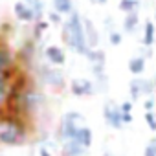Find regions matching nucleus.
I'll list each match as a JSON object with an SVG mask.
<instances>
[{
    "mask_svg": "<svg viewBox=\"0 0 156 156\" xmlns=\"http://www.w3.org/2000/svg\"><path fill=\"white\" fill-rule=\"evenodd\" d=\"M30 134L31 129L28 125V119L9 110H0V145L8 147L24 145L30 140Z\"/></svg>",
    "mask_w": 156,
    "mask_h": 156,
    "instance_id": "nucleus-1",
    "label": "nucleus"
},
{
    "mask_svg": "<svg viewBox=\"0 0 156 156\" xmlns=\"http://www.w3.org/2000/svg\"><path fill=\"white\" fill-rule=\"evenodd\" d=\"M61 28H62V30H61V39H62V42H64L72 51H75L77 55L87 57L92 48H90V44H88V41H87L83 17L73 9V11L68 15V19L62 22Z\"/></svg>",
    "mask_w": 156,
    "mask_h": 156,
    "instance_id": "nucleus-2",
    "label": "nucleus"
},
{
    "mask_svg": "<svg viewBox=\"0 0 156 156\" xmlns=\"http://www.w3.org/2000/svg\"><path fill=\"white\" fill-rule=\"evenodd\" d=\"M85 125V116L81 112H75V110H70L66 112L61 121H59V129H57V138L61 141H70V140H75V134L79 130V127Z\"/></svg>",
    "mask_w": 156,
    "mask_h": 156,
    "instance_id": "nucleus-3",
    "label": "nucleus"
},
{
    "mask_svg": "<svg viewBox=\"0 0 156 156\" xmlns=\"http://www.w3.org/2000/svg\"><path fill=\"white\" fill-rule=\"evenodd\" d=\"M156 92V81L154 79H147V77L140 75L129 83V96L132 101H138L141 98H152V94Z\"/></svg>",
    "mask_w": 156,
    "mask_h": 156,
    "instance_id": "nucleus-4",
    "label": "nucleus"
},
{
    "mask_svg": "<svg viewBox=\"0 0 156 156\" xmlns=\"http://www.w3.org/2000/svg\"><path fill=\"white\" fill-rule=\"evenodd\" d=\"M17 85V70L15 72H0V110H6L13 98Z\"/></svg>",
    "mask_w": 156,
    "mask_h": 156,
    "instance_id": "nucleus-5",
    "label": "nucleus"
},
{
    "mask_svg": "<svg viewBox=\"0 0 156 156\" xmlns=\"http://www.w3.org/2000/svg\"><path fill=\"white\" fill-rule=\"evenodd\" d=\"M103 118H105V123L110 129L119 130L121 127H125L123 125V119H121V108H119V105L116 101L105 103V107H103Z\"/></svg>",
    "mask_w": 156,
    "mask_h": 156,
    "instance_id": "nucleus-6",
    "label": "nucleus"
},
{
    "mask_svg": "<svg viewBox=\"0 0 156 156\" xmlns=\"http://www.w3.org/2000/svg\"><path fill=\"white\" fill-rule=\"evenodd\" d=\"M41 79L46 83V85H50V87H53V88H57V90H62L64 87H66V79H64V73L61 72V70H55L53 66H41Z\"/></svg>",
    "mask_w": 156,
    "mask_h": 156,
    "instance_id": "nucleus-7",
    "label": "nucleus"
},
{
    "mask_svg": "<svg viewBox=\"0 0 156 156\" xmlns=\"http://www.w3.org/2000/svg\"><path fill=\"white\" fill-rule=\"evenodd\" d=\"M70 92L77 98H88V96H94L98 92L94 81L90 79H85V77H75V79L70 81Z\"/></svg>",
    "mask_w": 156,
    "mask_h": 156,
    "instance_id": "nucleus-8",
    "label": "nucleus"
},
{
    "mask_svg": "<svg viewBox=\"0 0 156 156\" xmlns=\"http://www.w3.org/2000/svg\"><path fill=\"white\" fill-rule=\"evenodd\" d=\"M17 70V55L0 42V72H15Z\"/></svg>",
    "mask_w": 156,
    "mask_h": 156,
    "instance_id": "nucleus-9",
    "label": "nucleus"
},
{
    "mask_svg": "<svg viewBox=\"0 0 156 156\" xmlns=\"http://www.w3.org/2000/svg\"><path fill=\"white\" fill-rule=\"evenodd\" d=\"M44 59H46L51 66H61V64H64V61H66V53H64L62 48L50 44V46L44 50Z\"/></svg>",
    "mask_w": 156,
    "mask_h": 156,
    "instance_id": "nucleus-10",
    "label": "nucleus"
},
{
    "mask_svg": "<svg viewBox=\"0 0 156 156\" xmlns=\"http://www.w3.org/2000/svg\"><path fill=\"white\" fill-rule=\"evenodd\" d=\"M13 11H15L17 20H20V22H35L33 9L30 8L28 2H24V0H20V2H17V4L13 6Z\"/></svg>",
    "mask_w": 156,
    "mask_h": 156,
    "instance_id": "nucleus-11",
    "label": "nucleus"
},
{
    "mask_svg": "<svg viewBox=\"0 0 156 156\" xmlns=\"http://www.w3.org/2000/svg\"><path fill=\"white\" fill-rule=\"evenodd\" d=\"M154 42H156V24L154 20H147L141 30V46L152 48Z\"/></svg>",
    "mask_w": 156,
    "mask_h": 156,
    "instance_id": "nucleus-12",
    "label": "nucleus"
},
{
    "mask_svg": "<svg viewBox=\"0 0 156 156\" xmlns=\"http://www.w3.org/2000/svg\"><path fill=\"white\" fill-rule=\"evenodd\" d=\"M88 149H85L83 145H79L75 140H70V141H62V147H61V152L62 156H85Z\"/></svg>",
    "mask_w": 156,
    "mask_h": 156,
    "instance_id": "nucleus-13",
    "label": "nucleus"
},
{
    "mask_svg": "<svg viewBox=\"0 0 156 156\" xmlns=\"http://www.w3.org/2000/svg\"><path fill=\"white\" fill-rule=\"evenodd\" d=\"M83 22H85V33H87V41H88L90 48H99V33H98L94 22L87 17H83Z\"/></svg>",
    "mask_w": 156,
    "mask_h": 156,
    "instance_id": "nucleus-14",
    "label": "nucleus"
},
{
    "mask_svg": "<svg viewBox=\"0 0 156 156\" xmlns=\"http://www.w3.org/2000/svg\"><path fill=\"white\" fill-rule=\"evenodd\" d=\"M129 72L134 75V77H140L145 73V68H147V59L143 55H134L130 61H129Z\"/></svg>",
    "mask_w": 156,
    "mask_h": 156,
    "instance_id": "nucleus-15",
    "label": "nucleus"
},
{
    "mask_svg": "<svg viewBox=\"0 0 156 156\" xmlns=\"http://www.w3.org/2000/svg\"><path fill=\"white\" fill-rule=\"evenodd\" d=\"M92 140H94V136H92L90 127H88V125H81L79 130H77V134H75V141L79 143V145H83L85 149H90Z\"/></svg>",
    "mask_w": 156,
    "mask_h": 156,
    "instance_id": "nucleus-16",
    "label": "nucleus"
},
{
    "mask_svg": "<svg viewBox=\"0 0 156 156\" xmlns=\"http://www.w3.org/2000/svg\"><path fill=\"white\" fill-rule=\"evenodd\" d=\"M138 26H140V15H138V11H134V13H125L123 30H125L127 33H134V31L138 30Z\"/></svg>",
    "mask_w": 156,
    "mask_h": 156,
    "instance_id": "nucleus-17",
    "label": "nucleus"
},
{
    "mask_svg": "<svg viewBox=\"0 0 156 156\" xmlns=\"http://www.w3.org/2000/svg\"><path fill=\"white\" fill-rule=\"evenodd\" d=\"M51 6H53V9L57 11V13H61V15H70L75 8H73V0H51Z\"/></svg>",
    "mask_w": 156,
    "mask_h": 156,
    "instance_id": "nucleus-18",
    "label": "nucleus"
},
{
    "mask_svg": "<svg viewBox=\"0 0 156 156\" xmlns=\"http://www.w3.org/2000/svg\"><path fill=\"white\" fill-rule=\"evenodd\" d=\"M140 6H141L140 0H119V9L123 13H134L140 9Z\"/></svg>",
    "mask_w": 156,
    "mask_h": 156,
    "instance_id": "nucleus-19",
    "label": "nucleus"
},
{
    "mask_svg": "<svg viewBox=\"0 0 156 156\" xmlns=\"http://www.w3.org/2000/svg\"><path fill=\"white\" fill-rule=\"evenodd\" d=\"M30 8L33 9V15H35V22L37 20H42L44 19V4L42 0H30Z\"/></svg>",
    "mask_w": 156,
    "mask_h": 156,
    "instance_id": "nucleus-20",
    "label": "nucleus"
},
{
    "mask_svg": "<svg viewBox=\"0 0 156 156\" xmlns=\"http://www.w3.org/2000/svg\"><path fill=\"white\" fill-rule=\"evenodd\" d=\"M48 24H50V22H48V20H44V19L35 22V26H33V41H35V42H39V41L42 39V33L46 31Z\"/></svg>",
    "mask_w": 156,
    "mask_h": 156,
    "instance_id": "nucleus-21",
    "label": "nucleus"
},
{
    "mask_svg": "<svg viewBox=\"0 0 156 156\" xmlns=\"http://www.w3.org/2000/svg\"><path fill=\"white\" fill-rule=\"evenodd\" d=\"M145 123L149 127L151 132H156V110H151V112H145Z\"/></svg>",
    "mask_w": 156,
    "mask_h": 156,
    "instance_id": "nucleus-22",
    "label": "nucleus"
},
{
    "mask_svg": "<svg viewBox=\"0 0 156 156\" xmlns=\"http://www.w3.org/2000/svg\"><path fill=\"white\" fill-rule=\"evenodd\" d=\"M108 42L112 46H119L123 42V33H119L118 30H110L108 31Z\"/></svg>",
    "mask_w": 156,
    "mask_h": 156,
    "instance_id": "nucleus-23",
    "label": "nucleus"
},
{
    "mask_svg": "<svg viewBox=\"0 0 156 156\" xmlns=\"http://www.w3.org/2000/svg\"><path fill=\"white\" fill-rule=\"evenodd\" d=\"M48 22H50V24L62 26V22H64V20H62V15H61V13H57L55 9H51V11L48 13Z\"/></svg>",
    "mask_w": 156,
    "mask_h": 156,
    "instance_id": "nucleus-24",
    "label": "nucleus"
},
{
    "mask_svg": "<svg viewBox=\"0 0 156 156\" xmlns=\"http://www.w3.org/2000/svg\"><path fill=\"white\" fill-rule=\"evenodd\" d=\"M143 156H156V138H152V140L145 145V149H143Z\"/></svg>",
    "mask_w": 156,
    "mask_h": 156,
    "instance_id": "nucleus-25",
    "label": "nucleus"
},
{
    "mask_svg": "<svg viewBox=\"0 0 156 156\" xmlns=\"http://www.w3.org/2000/svg\"><path fill=\"white\" fill-rule=\"evenodd\" d=\"M143 108H145V112L156 110V99H152V98H145V101H143Z\"/></svg>",
    "mask_w": 156,
    "mask_h": 156,
    "instance_id": "nucleus-26",
    "label": "nucleus"
},
{
    "mask_svg": "<svg viewBox=\"0 0 156 156\" xmlns=\"http://www.w3.org/2000/svg\"><path fill=\"white\" fill-rule=\"evenodd\" d=\"M132 105H134L132 99H125V101L119 105V108H121V112H132Z\"/></svg>",
    "mask_w": 156,
    "mask_h": 156,
    "instance_id": "nucleus-27",
    "label": "nucleus"
},
{
    "mask_svg": "<svg viewBox=\"0 0 156 156\" xmlns=\"http://www.w3.org/2000/svg\"><path fill=\"white\" fill-rule=\"evenodd\" d=\"M121 119H123V125H130L132 123V112H121Z\"/></svg>",
    "mask_w": 156,
    "mask_h": 156,
    "instance_id": "nucleus-28",
    "label": "nucleus"
},
{
    "mask_svg": "<svg viewBox=\"0 0 156 156\" xmlns=\"http://www.w3.org/2000/svg\"><path fill=\"white\" fill-rule=\"evenodd\" d=\"M39 156H51V154H50V151L46 147H41L39 149Z\"/></svg>",
    "mask_w": 156,
    "mask_h": 156,
    "instance_id": "nucleus-29",
    "label": "nucleus"
},
{
    "mask_svg": "<svg viewBox=\"0 0 156 156\" xmlns=\"http://www.w3.org/2000/svg\"><path fill=\"white\" fill-rule=\"evenodd\" d=\"M108 0H98V4H107Z\"/></svg>",
    "mask_w": 156,
    "mask_h": 156,
    "instance_id": "nucleus-30",
    "label": "nucleus"
},
{
    "mask_svg": "<svg viewBox=\"0 0 156 156\" xmlns=\"http://www.w3.org/2000/svg\"><path fill=\"white\" fill-rule=\"evenodd\" d=\"M154 24H156V9H154Z\"/></svg>",
    "mask_w": 156,
    "mask_h": 156,
    "instance_id": "nucleus-31",
    "label": "nucleus"
},
{
    "mask_svg": "<svg viewBox=\"0 0 156 156\" xmlns=\"http://www.w3.org/2000/svg\"><path fill=\"white\" fill-rule=\"evenodd\" d=\"M103 156H112V154H110V152H105V154H103Z\"/></svg>",
    "mask_w": 156,
    "mask_h": 156,
    "instance_id": "nucleus-32",
    "label": "nucleus"
},
{
    "mask_svg": "<svg viewBox=\"0 0 156 156\" xmlns=\"http://www.w3.org/2000/svg\"><path fill=\"white\" fill-rule=\"evenodd\" d=\"M24 2H30V0H24Z\"/></svg>",
    "mask_w": 156,
    "mask_h": 156,
    "instance_id": "nucleus-33",
    "label": "nucleus"
}]
</instances>
